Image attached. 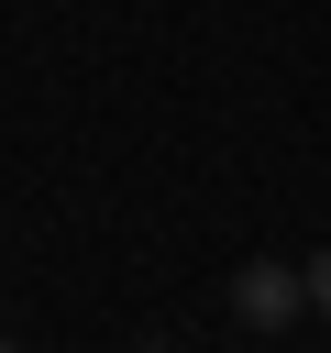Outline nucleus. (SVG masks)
<instances>
[{"label":"nucleus","mask_w":331,"mask_h":353,"mask_svg":"<svg viewBox=\"0 0 331 353\" xmlns=\"http://www.w3.org/2000/svg\"><path fill=\"white\" fill-rule=\"evenodd\" d=\"M232 309H243V331H287V320L309 309V276L276 265V254H254V265L232 276Z\"/></svg>","instance_id":"1"},{"label":"nucleus","mask_w":331,"mask_h":353,"mask_svg":"<svg viewBox=\"0 0 331 353\" xmlns=\"http://www.w3.org/2000/svg\"><path fill=\"white\" fill-rule=\"evenodd\" d=\"M298 276H309V309H331V243H320V254H309Z\"/></svg>","instance_id":"2"},{"label":"nucleus","mask_w":331,"mask_h":353,"mask_svg":"<svg viewBox=\"0 0 331 353\" xmlns=\"http://www.w3.org/2000/svg\"><path fill=\"white\" fill-rule=\"evenodd\" d=\"M0 353H22V342H11V331H0Z\"/></svg>","instance_id":"3"}]
</instances>
